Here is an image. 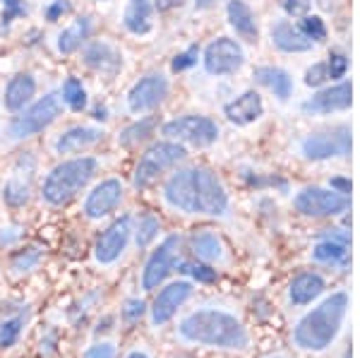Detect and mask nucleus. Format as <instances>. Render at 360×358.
I'll use <instances>...</instances> for the list:
<instances>
[{"instance_id": "nucleus-23", "label": "nucleus", "mask_w": 360, "mask_h": 358, "mask_svg": "<svg viewBox=\"0 0 360 358\" xmlns=\"http://www.w3.org/2000/svg\"><path fill=\"white\" fill-rule=\"evenodd\" d=\"M103 132L98 128H86V125H79V128H70L68 132H63L56 140V149L60 154H70V152H82V149L91 147L101 140Z\"/></svg>"}, {"instance_id": "nucleus-7", "label": "nucleus", "mask_w": 360, "mask_h": 358, "mask_svg": "<svg viewBox=\"0 0 360 358\" xmlns=\"http://www.w3.org/2000/svg\"><path fill=\"white\" fill-rule=\"evenodd\" d=\"M185 159V149L176 142H156L147 152L142 154V159L137 161L135 173H132V186L135 188H149L156 183V178L164 171L173 169L178 161Z\"/></svg>"}, {"instance_id": "nucleus-30", "label": "nucleus", "mask_w": 360, "mask_h": 358, "mask_svg": "<svg viewBox=\"0 0 360 358\" xmlns=\"http://www.w3.org/2000/svg\"><path fill=\"white\" fill-rule=\"evenodd\" d=\"M29 188H32V176H22L20 171L13 173V178H10L8 183H5L3 188V200L8 202L10 207H20L25 205L29 200Z\"/></svg>"}, {"instance_id": "nucleus-29", "label": "nucleus", "mask_w": 360, "mask_h": 358, "mask_svg": "<svg viewBox=\"0 0 360 358\" xmlns=\"http://www.w3.org/2000/svg\"><path fill=\"white\" fill-rule=\"evenodd\" d=\"M89 32H91V20L89 17H77V20L70 25L65 32L58 37V51L60 53H65V56H70V53H75V51L82 46V41L86 37H89Z\"/></svg>"}, {"instance_id": "nucleus-45", "label": "nucleus", "mask_w": 360, "mask_h": 358, "mask_svg": "<svg viewBox=\"0 0 360 358\" xmlns=\"http://www.w3.org/2000/svg\"><path fill=\"white\" fill-rule=\"evenodd\" d=\"M123 358H154V354H152V349H147L144 344H135Z\"/></svg>"}, {"instance_id": "nucleus-21", "label": "nucleus", "mask_w": 360, "mask_h": 358, "mask_svg": "<svg viewBox=\"0 0 360 358\" xmlns=\"http://www.w3.org/2000/svg\"><path fill=\"white\" fill-rule=\"evenodd\" d=\"M264 106L257 91H245L243 96H238L236 101L226 103V118L236 125H250L262 115Z\"/></svg>"}, {"instance_id": "nucleus-10", "label": "nucleus", "mask_w": 360, "mask_h": 358, "mask_svg": "<svg viewBox=\"0 0 360 358\" xmlns=\"http://www.w3.org/2000/svg\"><path fill=\"white\" fill-rule=\"evenodd\" d=\"M132 231H135V229H132V219L130 217L115 219L111 226H108L96 238V243H94V260H96V262L103 264V267L118 262V260L123 257V252L127 250V245H130Z\"/></svg>"}, {"instance_id": "nucleus-17", "label": "nucleus", "mask_w": 360, "mask_h": 358, "mask_svg": "<svg viewBox=\"0 0 360 358\" xmlns=\"http://www.w3.org/2000/svg\"><path fill=\"white\" fill-rule=\"evenodd\" d=\"M168 94V79L164 75H147L139 82L132 87L130 94H127V106L132 113H144L152 111L166 99Z\"/></svg>"}, {"instance_id": "nucleus-2", "label": "nucleus", "mask_w": 360, "mask_h": 358, "mask_svg": "<svg viewBox=\"0 0 360 358\" xmlns=\"http://www.w3.org/2000/svg\"><path fill=\"white\" fill-rule=\"evenodd\" d=\"M351 315L348 288L327 291L319 301L300 310L291 327V346L303 356H327L344 339Z\"/></svg>"}, {"instance_id": "nucleus-31", "label": "nucleus", "mask_w": 360, "mask_h": 358, "mask_svg": "<svg viewBox=\"0 0 360 358\" xmlns=\"http://www.w3.org/2000/svg\"><path fill=\"white\" fill-rule=\"evenodd\" d=\"M154 128H156L154 118H142V120H137V123L127 125V128L118 135L120 147H135V144L144 142L154 132Z\"/></svg>"}, {"instance_id": "nucleus-5", "label": "nucleus", "mask_w": 360, "mask_h": 358, "mask_svg": "<svg viewBox=\"0 0 360 358\" xmlns=\"http://www.w3.org/2000/svg\"><path fill=\"white\" fill-rule=\"evenodd\" d=\"M193 296H195L193 279H176V281H168V284H161L154 301L147 308L149 327L152 330H161V327L171 325L185 310V305L193 301Z\"/></svg>"}, {"instance_id": "nucleus-22", "label": "nucleus", "mask_w": 360, "mask_h": 358, "mask_svg": "<svg viewBox=\"0 0 360 358\" xmlns=\"http://www.w3.org/2000/svg\"><path fill=\"white\" fill-rule=\"evenodd\" d=\"M29 325V310H10L8 315L0 317V351H8L22 342Z\"/></svg>"}, {"instance_id": "nucleus-3", "label": "nucleus", "mask_w": 360, "mask_h": 358, "mask_svg": "<svg viewBox=\"0 0 360 358\" xmlns=\"http://www.w3.org/2000/svg\"><path fill=\"white\" fill-rule=\"evenodd\" d=\"M164 202L171 210L197 217H226L229 215V193L219 176L209 169H180L164 186Z\"/></svg>"}, {"instance_id": "nucleus-9", "label": "nucleus", "mask_w": 360, "mask_h": 358, "mask_svg": "<svg viewBox=\"0 0 360 358\" xmlns=\"http://www.w3.org/2000/svg\"><path fill=\"white\" fill-rule=\"evenodd\" d=\"M351 205L348 195L339 193V190H327V188H305L295 195L293 207L295 212H300L303 217L312 219H327V217H339L344 215Z\"/></svg>"}, {"instance_id": "nucleus-36", "label": "nucleus", "mask_w": 360, "mask_h": 358, "mask_svg": "<svg viewBox=\"0 0 360 358\" xmlns=\"http://www.w3.org/2000/svg\"><path fill=\"white\" fill-rule=\"evenodd\" d=\"M178 272L193 276L195 281H214V279H217V269L209 267V264H205V262H200V264H195V262H180L178 264Z\"/></svg>"}, {"instance_id": "nucleus-35", "label": "nucleus", "mask_w": 360, "mask_h": 358, "mask_svg": "<svg viewBox=\"0 0 360 358\" xmlns=\"http://www.w3.org/2000/svg\"><path fill=\"white\" fill-rule=\"evenodd\" d=\"M79 358H118V344L113 339H98L86 346Z\"/></svg>"}, {"instance_id": "nucleus-28", "label": "nucleus", "mask_w": 360, "mask_h": 358, "mask_svg": "<svg viewBox=\"0 0 360 358\" xmlns=\"http://www.w3.org/2000/svg\"><path fill=\"white\" fill-rule=\"evenodd\" d=\"M255 77H257V82H262L269 91H274V96H278L281 101L291 96L293 82H291V77H288V72L281 70V68H257Z\"/></svg>"}, {"instance_id": "nucleus-26", "label": "nucleus", "mask_w": 360, "mask_h": 358, "mask_svg": "<svg viewBox=\"0 0 360 358\" xmlns=\"http://www.w3.org/2000/svg\"><path fill=\"white\" fill-rule=\"evenodd\" d=\"M226 10H229V22L238 37L245 39V41H257V25H255L252 10L243 0H231Z\"/></svg>"}, {"instance_id": "nucleus-4", "label": "nucleus", "mask_w": 360, "mask_h": 358, "mask_svg": "<svg viewBox=\"0 0 360 358\" xmlns=\"http://www.w3.org/2000/svg\"><path fill=\"white\" fill-rule=\"evenodd\" d=\"M96 173V159L91 157H79L58 164L53 171L46 176L41 198L46 205L51 207H63L68 205L72 198H77V193H82V188L94 178Z\"/></svg>"}, {"instance_id": "nucleus-32", "label": "nucleus", "mask_w": 360, "mask_h": 358, "mask_svg": "<svg viewBox=\"0 0 360 358\" xmlns=\"http://www.w3.org/2000/svg\"><path fill=\"white\" fill-rule=\"evenodd\" d=\"M44 252L41 248L32 245V248H25V250H20L17 255L13 257V262H10V267H13L15 274H27V272H34V269L39 267V262H41Z\"/></svg>"}, {"instance_id": "nucleus-13", "label": "nucleus", "mask_w": 360, "mask_h": 358, "mask_svg": "<svg viewBox=\"0 0 360 358\" xmlns=\"http://www.w3.org/2000/svg\"><path fill=\"white\" fill-rule=\"evenodd\" d=\"M300 149H303L305 157L312 161L348 157V154H351V130L336 128L329 132H317V135L305 137Z\"/></svg>"}, {"instance_id": "nucleus-40", "label": "nucleus", "mask_w": 360, "mask_h": 358, "mask_svg": "<svg viewBox=\"0 0 360 358\" xmlns=\"http://www.w3.org/2000/svg\"><path fill=\"white\" fill-rule=\"evenodd\" d=\"M324 79H329L327 63H317V65H312L310 70H307V75H305V82L310 87H319Z\"/></svg>"}, {"instance_id": "nucleus-20", "label": "nucleus", "mask_w": 360, "mask_h": 358, "mask_svg": "<svg viewBox=\"0 0 360 358\" xmlns=\"http://www.w3.org/2000/svg\"><path fill=\"white\" fill-rule=\"evenodd\" d=\"M84 63L91 70L101 72V75H115L123 68V58L111 44L106 41H96L91 46H86L84 51Z\"/></svg>"}, {"instance_id": "nucleus-15", "label": "nucleus", "mask_w": 360, "mask_h": 358, "mask_svg": "<svg viewBox=\"0 0 360 358\" xmlns=\"http://www.w3.org/2000/svg\"><path fill=\"white\" fill-rule=\"evenodd\" d=\"M245 63V53H243L240 44L233 39H217L207 46L205 51V68L212 75H231L240 70V65Z\"/></svg>"}, {"instance_id": "nucleus-43", "label": "nucleus", "mask_w": 360, "mask_h": 358, "mask_svg": "<svg viewBox=\"0 0 360 358\" xmlns=\"http://www.w3.org/2000/svg\"><path fill=\"white\" fill-rule=\"evenodd\" d=\"M197 53H200V51H197V46H193V49H188L185 53L176 56V60H173V65H171V68H173L176 72L185 70V68H190V65H193V63L197 60Z\"/></svg>"}, {"instance_id": "nucleus-39", "label": "nucleus", "mask_w": 360, "mask_h": 358, "mask_svg": "<svg viewBox=\"0 0 360 358\" xmlns=\"http://www.w3.org/2000/svg\"><path fill=\"white\" fill-rule=\"evenodd\" d=\"M120 313H123V317H127L130 322H135V320H139L144 313H147V305H144L139 298H127L125 301V305L120 308Z\"/></svg>"}, {"instance_id": "nucleus-37", "label": "nucleus", "mask_w": 360, "mask_h": 358, "mask_svg": "<svg viewBox=\"0 0 360 358\" xmlns=\"http://www.w3.org/2000/svg\"><path fill=\"white\" fill-rule=\"evenodd\" d=\"M298 29L305 34L307 39H310V41H322V39L327 37V29H324V22L319 20V17H315V15H305Z\"/></svg>"}, {"instance_id": "nucleus-1", "label": "nucleus", "mask_w": 360, "mask_h": 358, "mask_svg": "<svg viewBox=\"0 0 360 358\" xmlns=\"http://www.w3.org/2000/svg\"><path fill=\"white\" fill-rule=\"evenodd\" d=\"M173 339L185 349L217 351L231 356L248 354L255 342L240 310L219 301L185 308L173 320Z\"/></svg>"}, {"instance_id": "nucleus-19", "label": "nucleus", "mask_w": 360, "mask_h": 358, "mask_svg": "<svg viewBox=\"0 0 360 358\" xmlns=\"http://www.w3.org/2000/svg\"><path fill=\"white\" fill-rule=\"evenodd\" d=\"M190 250L195 252V257L200 260V262H205V264H221L226 262V245H224V241H221V236L219 234H214V231H197V234L190 238Z\"/></svg>"}, {"instance_id": "nucleus-6", "label": "nucleus", "mask_w": 360, "mask_h": 358, "mask_svg": "<svg viewBox=\"0 0 360 358\" xmlns=\"http://www.w3.org/2000/svg\"><path fill=\"white\" fill-rule=\"evenodd\" d=\"M180 264V236H166L159 245L149 252L147 262L139 274V288L142 291H156L161 284H166V279L171 272H176Z\"/></svg>"}, {"instance_id": "nucleus-33", "label": "nucleus", "mask_w": 360, "mask_h": 358, "mask_svg": "<svg viewBox=\"0 0 360 358\" xmlns=\"http://www.w3.org/2000/svg\"><path fill=\"white\" fill-rule=\"evenodd\" d=\"M63 101H65L72 111H84L86 108V91L77 77L65 79V84H63Z\"/></svg>"}, {"instance_id": "nucleus-25", "label": "nucleus", "mask_w": 360, "mask_h": 358, "mask_svg": "<svg viewBox=\"0 0 360 358\" xmlns=\"http://www.w3.org/2000/svg\"><path fill=\"white\" fill-rule=\"evenodd\" d=\"M34 91H37V79L32 75H17V77L10 79L8 89H5V106L10 111H22L32 101Z\"/></svg>"}, {"instance_id": "nucleus-41", "label": "nucleus", "mask_w": 360, "mask_h": 358, "mask_svg": "<svg viewBox=\"0 0 360 358\" xmlns=\"http://www.w3.org/2000/svg\"><path fill=\"white\" fill-rule=\"evenodd\" d=\"M346 68H348V60L341 53H334L332 58H329V63H327V70H329V77H332V79L344 77Z\"/></svg>"}, {"instance_id": "nucleus-34", "label": "nucleus", "mask_w": 360, "mask_h": 358, "mask_svg": "<svg viewBox=\"0 0 360 358\" xmlns=\"http://www.w3.org/2000/svg\"><path fill=\"white\" fill-rule=\"evenodd\" d=\"M159 231H161V224H159V219L152 217V215H147V217H142L139 219V224H137V231H132L135 234V241H137V248H149L152 245V241L159 236Z\"/></svg>"}, {"instance_id": "nucleus-48", "label": "nucleus", "mask_w": 360, "mask_h": 358, "mask_svg": "<svg viewBox=\"0 0 360 358\" xmlns=\"http://www.w3.org/2000/svg\"><path fill=\"white\" fill-rule=\"evenodd\" d=\"M262 358H293L291 354H283V351H274V354H266Z\"/></svg>"}, {"instance_id": "nucleus-42", "label": "nucleus", "mask_w": 360, "mask_h": 358, "mask_svg": "<svg viewBox=\"0 0 360 358\" xmlns=\"http://www.w3.org/2000/svg\"><path fill=\"white\" fill-rule=\"evenodd\" d=\"M281 5L293 17H305L307 10H310V0H281Z\"/></svg>"}, {"instance_id": "nucleus-18", "label": "nucleus", "mask_w": 360, "mask_h": 358, "mask_svg": "<svg viewBox=\"0 0 360 358\" xmlns=\"http://www.w3.org/2000/svg\"><path fill=\"white\" fill-rule=\"evenodd\" d=\"M348 106H351V84L341 82L332 87V89L319 91L310 101H305L303 111L305 113H332V111H344Z\"/></svg>"}, {"instance_id": "nucleus-14", "label": "nucleus", "mask_w": 360, "mask_h": 358, "mask_svg": "<svg viewBox=\"0 0 360 358\" xmlns=\"http://www.w3.org/2000/svg\"><path fill=\"white\" fill-rule=\"evenodd\" d=\"M351 236L341 229H334V234H327L324 238H319L315 248H312V260L322 267H332L344 272L351 262Z\"/></svg>"}, {"instance_id": "nucleus-44", "label": "nucleus", "mask_w": 360, "mask_h": 358, "mask_svg": "<svg viewBox=\"0 0 360 358\" xmlns=\"http://www.w3.org/2000/svg\"><path fill=\"white\" fill-rule=\"evenodd\" d=\"M70 13V0H53V3L46 8V20L49 22H56L60 15Z\"/></svg>"}, {"instance_id": "nucleus-11", "label": "nucleus", "mask_w": 360, "mask_h": 358, "mask_svg": "<svg viewBox=\"0 0 360 358\" xmlns=\"http://www.w3.org/2000/svg\"><path fill=\"white\" fill-rule=\"evenodd\" d=\"M164 135L171 140L190 142L195 147H207V144L217 142L219 128L214 120L205 118V115H183V118L168 120L164 125Z\"/></svg>"}, {"instance_id": "nucleus-12", "label": "nucleus", "mask_w": 360, "mask_h": 358, "mask_svg": "<svg viewBox=\"0 0 360 358\" xmlns=\"http://www.w3.org/2000/svg\"><path fill=\"white\" fill-rule=\"evenodd\" d=\"M329 291V284L324 279V274L315 272V269H307V272L295 274L286 286V305L288 310H305L307 305H312L315 301L324 296Z\"/></svg>"}, {"instance_id": "nucleus-49", "label": "nucleus", "mask_w": 360, "mask_h": 358, "mask_svg": "<svg viewBox=\"0 0 360 358\" xmlns=\"http://www.w3.org/2000/svg\"><path fill=\"white\" fill-rule=\"evenodd\" d=\"M171 358H193V356H183V354H178V356H171Z\"/></svg>"}, {"instance_id": "nucleus-24", "label": "nucleus", "mask_w": 360, "mask_h": 358, "mask_svg": "<svg viewBox=\"0 0 360 358\" xmlns=\"http://www.w3.org/2000/svg\"><path fill=\"white\" fill-rule=\"evenodd\" d=\"M271 39L281 51L286 53H300V51H310L312 41L300 32L298 27H293L291 22H278L271 27Z\"/></svg>"}, {"instance_id": "nucleus-8", "label": "nucleus", "mask_w": 360, "mask_h": 358, "mask_svg": "<svg viewBox=\"0 0 360 358\" xmlns=\"http://www.w3.org/2000/svg\"><path fill=\"white\" fill-rule=\"evenodd\" d=\"M63 103H60V94L51 91L44 99H39L34 106H29L27 111H22L20 115H15L13 123L8 125V132L13 140H27V137L37 135L49 128L51 123L60 115Z\"/></svg>"}, {"instance_id": "nucleus-46", "label": "nucleus", "mask_w": 360, "mask_h": 358, "mask_svg": "<svg viewBox=\"0 0 360 358\" xmlns=\"http://www.w3.org/2000/svg\"><path fill=\"white\" fill-rule=\"evenodd\" d=\"M185 0H154V8L159 13H166V10H173V8H180Z\"/></svg>"}, {"instance_id": "nucleus-38", "label": "nucleus", "mask_w": 360, "mask_h": 358, "mask_svg": "<svg viewBox=\"0 0 360 358\" xmlns=\"http://www.w3.org/2000/svg\"><path fill=\"white\" fill-rule=\"evenodd\" d=\"M27 15V5L25 0H3V20H0V27H10L17 17Z\"/></svg>"}, {"instance_id": "nucleus-16", "label": "nucleus", "mask_w": 360, "mask_h": 358, "mask_svg": "<svg viewBox=\"0 0 360 358\" xmlns=\"http://www.w3.org/2000/svg\"><path fill=\"white\" fill-rule=\"evenodd\" d=\"M120 202H123V183L115 181V178H108V181H101L89 195H86L82 212L89 222H98V219L115 212V207H118Z\"/></svg>"}, {"instance_id": "nucleus-47", "label": "nucleus", "mask_w": 360, "mask_h": 358, "mask_svg": "<svg viewBox=\"0 0 360 358\" xmlns=\"http://www.w3.org/2000/svg\"><path fill=\"white\" fill-rule=\"evenodd\" d=\"M214 5V0H195V10H207V8H212Z\"/></svg>"}, {"instance_id": "nucleus-27", "label": "nucleus", "mask_w": 360, "mask_h": 358, "mask_svg": "<svg viewBox=\"0 0 360 358\" xmlns=\"http://www.w3.org/2000/svg\"><path fill=\"white\" fill-rule=\"evenodd\" d=\"M123 22L127 32L137 34V37L152 32V0H130Z\"/></svg>"}]
</instances>
